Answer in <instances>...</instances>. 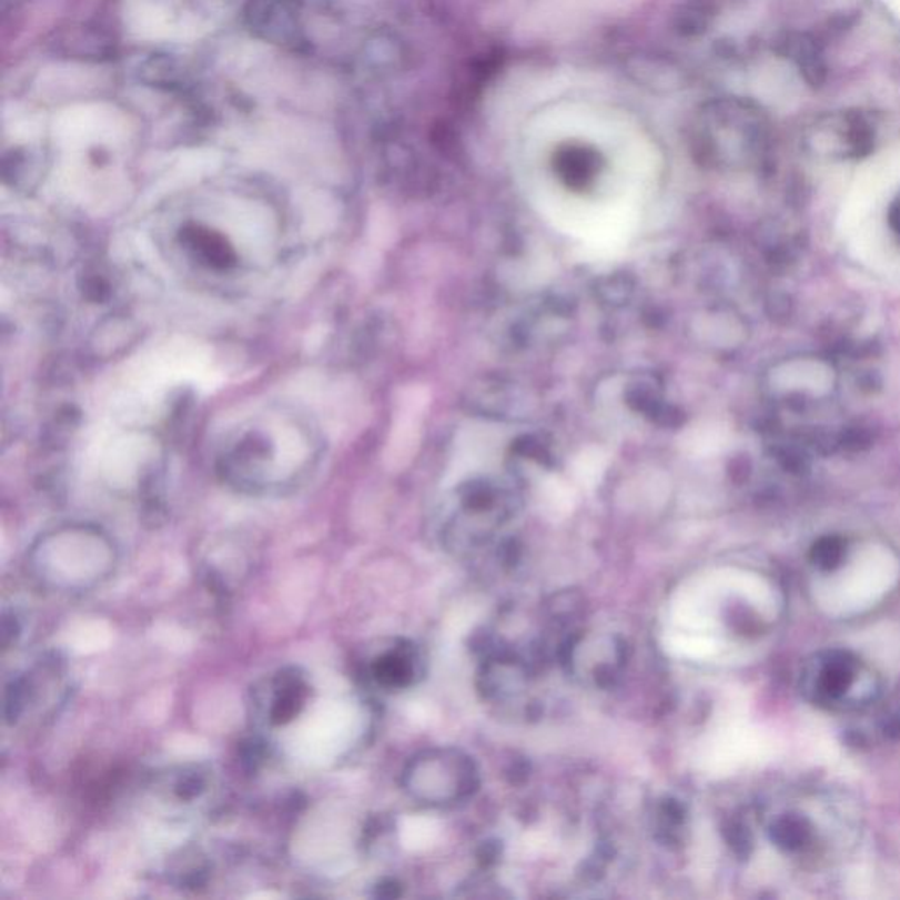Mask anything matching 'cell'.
I'll return each instance as SVG.
<instances>
[{
  "instance_id": "1",
  "label": "cell",
  "mask_w": 900,
  "mask_h": 900,
  "mask_svg": "<svg viewBox=\"0 0 900 900\" xmlns=\"http://www.w3.org/2000/svg\"><path fill=\"white\" fill-rule=\"evenodd\" d=\"M900 565L883 549H869L818 584L816 600L825 613L848 616L862 613L881 600L899 583Z\"/></svg>"
},
{
  "instance_id": "2",
  "label": "cell",
  "mask_w": 900,
  "mask_h": 900,
  "mask_svg": "<svg viewBox=\"0 0 900 900\" xmlns=\"http://www.w3.org/2000/svg\"><path fill=\"white\" fill-rule=\"evenodd\" d=\"M403 787L412 799L424 806H454L468 799L477 790V766L459 749H427L418 752L406 766Z\"/></svg>"
},
{
  "instance_id": "3",
  "label": "cell",
  "mask_w": 900,
  "mask_h": 900,
  "mask_svg": "<svg viewBox=\"0 0 900 900\" xmlns=\"http://www.w3.org/2000/svg\"><path fill=\"white\" fill-rule=\"evenodd\" d=\"M270 695L267 721L273 727H284L294 721L301 715V710L305 709L306 700L310 697L309 681L296 668H287L273 679Z\"/></svg>"
},
{
  "instance_id": "4",
  "label": "cell",
  "mask_w": 900,
  "mask_h": 900,
  "mask_svg": "<svg viewBox=\"0 0 900 900\" xmlns=\"http://www.w3.org/2000/svg\"><path fill=\"white\" fill-rule=\"evenodd\" d=\"M373 681L385 689H403L414 685L418 674V656L414 647L408 644L391 647L390 651L382 653L373 659Z\"/></svg>"
},
{
  "instance_id": "5",
  "label": "cell",
  "mask_w": 900,
  "mask_h": 900,
  "mask_svg": "<svg viewBox=\"0 0 900 900\" xmlns=\"http://www.w3.org/2000/svg\"><path fill=\"white\" fill-rule=\"evenodd\" d=\"M180 242L194 252L201 263L216 270H227L236 264V252L225 237L204 225L186 224L180 231Z\"/></svg>"
},
{
  "instance_id": "6",
  "label": "cell",
  "mask_w": 900,
  "mask_h": 900,
  "mask_svg": "<svg viewBox=\"0 0 900 900\" xmlns=\"http://www.w3.org/2000/svg\"><path fill=\"white\" fill-rule=\"evenodd\" d=\"M860 649L871 656L874 661L887 668L900 665V628L893 625L878 626L860 640Z\"/></svg>"
},
{
  "instance_id": "7",
  "label": "cell",
  "mask_w": 900,
  "mask_h": 900,
  "mask_svg": "<svg viewBox=\"0 0 900 900\" xmlns=\"http://www.w3.org/2000/svg\"><path fill=\"white\" fill-rule=\"evenodd\" d=\"M204 788H206V779H204L203 773L201 772H185L178 778L176 785H174V793H176L178 799L189 800L198 799L199 795L203 793Z\"/></svg>"
},
{
  "instance_id": "8",
  "label": "cell",
  "mask_w": 900,
  "mask_h": 900,
  "mask_svg": "<svg viewBox=\"0 0 900 900\" xmlns=\"http://www.w3.org/2000/svg\"><path fill=\"white\" fill-rule=\"evenodd\" d=\"M890 220H892V225L896 227L897 233H900V198L897 199L896 204H893Z\"/></svg>"
},
{
  "instance_id": "9",
  "label": "cell",
  "mask_w": 900,
  "mask_h": 900,
  "mask_svg": "<svg viewBox=\"0 0 900 900\" xmlns=\"http://www.w3.org/2000/svg\"><path fill=\"white\" fill-rule=\"evenodd\" d=\"M2 631H4V643H6V640H8L9 635H11V631H9L8 628H4V630H2ZM14 631H18L17 621H14V625H13V634H14ZM14 635H18V634H14Z\"/></svg>"
}]
</instances>
